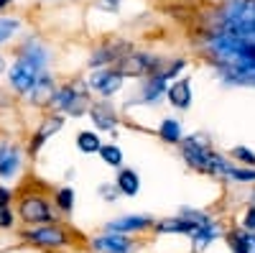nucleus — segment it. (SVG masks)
Returning <instances> with one entry per match:
<instances>
[{"mask_svg":"<svg viewBox=\"0 0 255 253\" xmlns=\"http://www.w3.org/2000/svg\"><path fill=\"white\" fill-rule=\"evenodd\" d=\"M158 138L163 143H181L184 133H181V123L176 118H163L158 125Z\"/></svg>","mask_w":255,"mask_h":253,"instance_id":"obj_20","label":"nucleus"},{"mask_svg":"<svg viewBox=\"0 0 255 253\" xmlns=\"http://www.w3.org/2000/svg\"><path fill=\"white\" fill-rule=\"evenodd\" d=\"M245 230H250V233H255V205L248 207V213H245V220H243Z\"/></svg>","mask_w":255,"mask_h":253,"instance_id":"obj_30","label":"nucleus"},{"mask_svg":"<svg viewBox=\"0 0 255 253\" xmlns=\"http://www.w3.org/2000/svg\"><path fill=\"white\" fill-rule=\"evenodd\" d=\"M61 125H64V120H61V115H56V118H49V120H44L38 125V131L33 133V138H31V154H36L41 146H44L56 131H61Z\"/></svg>","mask_w":255,"mask_h":253,"instance_id":"obj_15","label":"nucleus"},{"mask_svg":"<svg viewBox=\"0 0 255 253\" xmlns=\"http://www.w3.org/2000/svg\"><path fill=\"white\" fill-rule=\"evenodd\" d=\"M18 28H20V20L18 18H0V44L10 41Z\"/></svg>","mask_w":255,"mask_h":253,"instance_id":"obj_24","label":"nucleus"},{"mask_svg":"<svg viewBox=\"0 0 255 253\" xmlns=\"http://www.w3.org/2000/svg\"><path fill=\"white\" fill-rule=\"evenodd\" d=\"M227 241L235 253H255V233H250V230H235Z\"/></svg>","mask_w":255,"mask_h":253,"instance_id":"obj_19","label":"nucleus"},{"mask_svg":"<svg viewBox=\"0 0 255 253\" xmlns=\"http://www.w3.org/2000/svg\"><path fill=\"white\" fill-rule=\"evenodd\" d=\"M100 195H102L105 200H110V202H113V200H115L118 195H123V192L118 189V184H102V187H100Z\"/></svg>","mask_w":255,"mask_h":253,"instance_id":"obj_28","label":"nucleus"},{"mask_svg":"<svg viewBox=\"0 0 255 253\" xmlns=\"http://www.w3.org/2000/svg\"><path fill=\"white\" fill-rule=\"evenodd\" d=\"M92 248L97 253H130L133 243H130V238L123 236V233H105V236L92 241Z\"/></svg>","mask_w":255,"mask_h":253,"instance_id":"obj_11","label":"nucleus"},{"mask_svg":"<svg viewBox=\"0 0 255 253\" xmlns=\"http://www.w3.org/2000/svg\"><path fill=\"white\" fill-rule=\"evenodd\" d=\"M87 82H90V90L100 92L105 100H108V97H113V95L123 87L125 77H123L115 67H102V69H95Z\"/></svg>","mask_w":255,"mask_h":253,"instance_id":"obj_5","label":"nucleus"},{"mask_svg":"<svg viewBox=\"0 0 255 253\" xmlns=\"http://www.w3.org/2000/svg\"><path fill=\"white\" fill-rule=\"evenodd\" d=\"M87 113H90V120L95 123V128H100V131H115V128H118V123H120L115 108H113L108 100L92 102Z\"/></svg>","mask_w":255,"mask_h":253,"instance_id":"obj_9","label":"nucleus"},{"mask_svg":"<svg viewBox=\"0 0 255 253\" xmlns=\"http://www.w3.org/2000/svg\"><path fill=\"white\" fill-rule=\"evenodd\" d=\"M10 225H13L10 205H0V228H10Z\"/></svg>","mask_w":255,"mask_h":253,"instance_id":"obj_29","label":"nucleus"},{"mask_svg":"<svg viewBox=\"0 0 255 253\" xmlns=\"http://www.w3.org/2000/svg\"><path fill=\"white\" fill-rule=\"evenodd\" d=\"M41 74H44V69H41L36 61H31L26 56H18L13 64H10V69H8V84H10L15 92L26 95V92L33 90V84L38 82Z\"/></svg>","mask_w":255,"mask_h":253,"instance_id":"obj_4","label":"nucleus"},{"mask_svg":"<svg viewBox=\"0 0 255 253\" xmlns=\"http://www.w3.org/2000/svg\"><path fill=\"white\" fill-rule=\"evenodd\" d=\"M199 228L204 225H197L194 220H189V218H176V220H161L156 225L158 233H181V236H194Z\"/></svg>","mask_w":255,"mask_h":253,"instance_id":"obj_16","label":"nucleus"},{"mask_svg":"<svg viewBox=\"0 0 255 253\" xmlns=\"http://www.w3.org/2000/svg\"><path fill=\"white\" fill-rule=\"evenodd\" d=\"M97 8L115 13V10H120V0H97Z\"/></svg>","mask_w":255,"mask_h":253,"instance_id":"obj_31","label":"nucleus"},{"mask_svg":"<svg viewBox=\"0 0 255 253\" xmlns=\"http://www.w3.org/2000/svg\"><path fill=\"white\" fill-rule=\"evenodd\" d=\"M56 205H59V210H64V213H72L74 210V189L72 187H61L56 192Z\"/></svg>","mask_w":255,"mask_h":253,"instance_id":"obj_25","label":"nucleus"},{"mask_svg":"<svg viewBox=\"0 0 255 253\" xmlns=\"http://www.w3.org/2000/svg\"><path fill=\"white\" fill-rule=\"evenodd\" d=\"M90 84H64V87L56 90L54 100H51V108H56L59 113H67V115H82L90 110Z\"/></svg>","mask_w":255,"mask_h":253,"instance_id":"obj_2","label":"nucleus"},{"mask_svg":"<svg viewBox=\"0 0 255 253\" xmlns=\"http://www.w3.org/2000/svg\"><path fill=\"white\" fill-rule=\"evenodd\" d=\"M13 0H0V8H5V5H10Z\"/></svg>","mask_w":255,"mask_h":253,"instance_id":"obj_34","label":"nucleus"},{"mask_svg":"<svg viewBox=\"0 0 255 253\" xmlns=\"http://www.w3.org/2000/svg\"><path fill=\"white\" fill-rule=\"evenodd\" d=\"M166 100L174 105L176 110H189L191 100H194V92H191V79L189 77H176L166 90Z\"/></svg>","mask_w":255,"mask_h":253,"instance_id":"obj_8","label":"nucleus"},{"mask_svg":"<svg viewBox=\"0 0 255 253\" xmlns=\"http://www.w3.org/2000/svg\"><path fill=\"white\" fill-rule=\"evenodd\" d=\"M26 238L36 246H44V248H59V246H64L69 241L67 233L56 225H41V228L31 230V233H26Z\"/></svg>","mask_w":255,"mask_h":253,"instance_id":"obj_10","label":"nucleus"},{"mask_svg":"<svg viewBox=\"0 0 255 253\" xmlns=\"http://www.w3.org/2000/svg\"><path fill=\"white\" fill-rule=\"evenodd\" d=\"M227 177H232L235 182H255V166H248V169H238V166H232Z\"/></svg>","mask_w":255,"mask_h":253,"instance_id":"obj_27","label":"nucleus"},{"mask_svg":"<svg viewBox=\"0 0 255 253\" xmlns=\"http://www.w3.org/2000/svg\"><path fill=\"white\" fill-rule=\"evenodd\" d=\"M3 69H5V56L0 54V72H3Z\"/></svg>","mask_w":255,"mask_h":253,"instance_id":"obj_33","label":"nucleus"},{"mask_svg":"<svg viewBox=\"0 0 255 253\" xmlns=\"http://www.w3.org/2000/svg\"><path fill=\"white\" fill-rule=\"evenodd\" d=\"M20 169V149L13 143H0V179H13Z\"/></svg>","mask_w":255,"mask_h":253,"instance_id":"obj_12","label":"nucleus"},{"mask_svg":"<svg viewBox=\"0 0 255 253\" xmlns=\"http://www.w3.org/2000/svg\"><path fill=\"white\" fill-rule=\"evenodd\" d=\"M163 67V59H156V56H151V54H140V51H130V54H125L118 64H115V69L123 74V77H151V74H156L158 69Z\"/></svg>","mask_w":255,"mask_h":253,"instance_id":"obj_3","label":"nucleus"},{"mask_svg":"<svg viewBox=\"0 0 255 253\" xmlns=\"http://www.w3.org/2000/svg\"><path fill=\"white\" fill-rule=\"evenodd\" d=\"M181 156L191 169H199L204 174H230V164L225 156H220L215 149H212V141H207L204 136H186L179 143Z\"/></svg>","mask_w":255,"mask_h":253,"instance_id":"obj_1","label":"nucleus"},{"mask_svg":"<svg viewBox=\"0 0 255 253\" xmlns=\"http://www.w3.org/2000/svg\"><path fill=\"white\" fill-rule=\"evenodd\" d=\"M77 149H79L82 154L92 156V154H100L102 141H100V136L92 133V131H79V133H77Z\"/></svg>","mask_w":255,"mask_h":253,"instance_id":"obj_21","label":"nucleus"},{"mask_svg":"<svg viewBox=\"0 0 255 253\" xmlns=\"http://www.w3.org/2000/svg\"><path fill=\"white\" fill-rule=\"evenodd\" d=\"M100 159H102L105 164H108V166H113V169H123L125 154H123L120 146H115V143H102V149H100Z\"/></svg>","mask_w":255,"mask_h":253,"instance_id":"obj_22","label":"nucleus"},{"mask_svg":"<svg viewBox=\"0 0 255 253\" xmlns=\"http://www.w3.org/2000/svg\"><path fill=\"white\" fill-rule=\"evenodd\" d=\"M56 84H54V77L51 74H41L38 77V82L33 84V90L28 92V97H31V105H51V100H54V95H56Z\"/></svg>","mask_w":255,"mask_h":253,"instance_id":"obj_13","label":"nucleus"},{"mask_svg":"<svg viewBox=\"0 0 255 253\" xmlns=\"http://www.w3.org/2000/svg\"><path fill=\"white\" fill-rule=\"evenodd\" d=\"M166 79H161L158 74H151V77H145V82L140 84V97H143V102H156L161 95H166Z\"/></svg>","mask_w":255,"mask_h":253,"instance_id":"obj_18","label":"nucleus"},{"mask_svg":"<svg viewBox=\"0 0 255 253\" xmlns=\"http://www.w3.org/2000/svg\"><path fill=\"white\" fill-rule=\"evenodd\" d=\"M130 41H108V44H102L95 54H92V61H90V67L95 69H102V67H115L118 61L125 56V54H130Z\"/></svg>","mask_w":255,"mask_h":253,"instance_id":"obj_6","label":"nucleus"},{"mask_svg":"<svg viewBox=\"0 0 255 253\" xmlns=\"http://www.w3.org/2000/svg\"><path fill=\"white\" fill-rule=\"evenodd\" d=\"M118 189L128 197H135L140 192V177L135 169H118Z\"/></svg>","mask_w":255,"mask_h":253,"instance_id":"obj_17","label":"nucleus"},{"mask_svg":"<svg viewBox=\"0 0 255 253\" xmlns=\"http://www.w3.org/2000/svg\"><path fill=\"white\" fill-rule=\"evenodd\" d=\"M191 238H194V248L202 251V248H207L212 241L217 238V230H215V225H204V228H199Z\"/></svg>","mask_w":255,"mask_h":253,"instance_id":"obj_23","label":"nucleus"},{"mask_svg":"<svg viewBox=\"0 0 255 253\" xmlns=\"http://www.w3.org/2000/svg\"><path fill=\"white\" fill-rule=\"evenodd\" d=\"M148 225H153L151 218L145 215H130V218H120V220H113L108 223V233H135V230H143Z\"/></svg>","mask_w":255,"mask_h":253,"instance_id":"obj_14","label":"nucleus"},{"mask_svg":"<svg viewBox=\"0 0 255 253\" xmlns=\"http://www.w3.org/2000/svg\"><path fill=\"white\" fill-rule=\"evenodd\" d=\"M20 218H23L26 223L36 225V223H49L51 220V205L44 200V197H23V202H20Z\"/></svg>","mask_w":255,"mask_h":253,"instance_id":"obj_7","label":"nucleus"},{"mask_svg":"<svg viewBox=\"0 0 255 253\" xmlns=\"http://www.w3.org/2000/svg\"><path fill=\"white\" fill-rule=\"evenodd\" d=\"M8 202H10V192L0 184V205H8Z\"/></svg>","mask_w":255,"mask_h":253,"instance_id":"obj_32","label":"nucleus"},{"mask_svg":"<svg viewBox=\"0 0 255 253\" xmlns=\"http://www.w3.org/2000/svg\"><path fill=\"white\" fill-rule=\"evenodd\" d=\"M230 156L245 164V166H255V151H250L248 146H235V149H230Z\"/></svg>","mask_w":255,"mask_h":253,"instance_id":"obj_26","label":"nucleus"}]
</instances>
